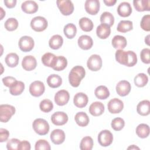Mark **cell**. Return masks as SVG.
I'll return each instance as SVG.
<instances>
[{
	"label": "cell",
	"mask_w": 150,
	"mask_h": 150,
	"mask_svg": "<svg viewBox=\"0 0 150 150\" xmlns=\"http://www.w3.org/2000/svg\"><path fill=\"white\" fill-rule=\"evenodd\" d=\"M85 9L86 12L90 15H96L100 7V1L98 0H87L85 2Z\"/></svg>",
	"instance_id": "13"
},
{
	"label": "cell",
	"mask_w": 150,
	"mask_h": 150,
	"mask_svg": "<svg viewBox=\"0 0 150 150\" xmlns=\"http://www.w3.org/2000/svg\"><path fill=\"white\" fill-rule=\"evenodd\" d=\"M63 43V39L59 35H54L52 36L49 41V45L50 48L54 50L59 49Z\"/></svg>",
	"instance_id": "27"
},
{
	"label": "cell",
	"mask_w": 150,
	"mask_h": 150,
	"mask_svg": "<svg viewBox=\"0 0 150 150\" xmlns=\"http://www.w3.org/2000/svg\"><path fill=\"white\" fill-rule=\"evenodd\" d=\"M137 112L143 116L149 114L150 112V102L149 100H143L138 103L137 106Z\"/></svg>",
	"instance_id": "24"
},
{
	"label": "cell",
	"mask_w": 150,
	"mask_h": 150,
	"mask_svg": "<svg viewBox=\"0 0 150 150\" xmlns=\"http://www.w3.org/2000/svg\"><path fill=\"white\" fill-rule=\"evenodd\" d=\"M64 34L68 39H73L76 35L77 28L73 23H68L64 26Z\"/></svg>",
	"instance_id": "37"
},
{
	"label": "cell",
	"mask_w": 150,
	"mask_h": 150,
	"mask_svg": "<svg viewBox=\"0 0 150 150\" xmlns=\"http://www.w3.org/2000/svg\"><path fill=\"white\" fill-rule=\"evenodd\" d=\"M32 127L35 132L40 135L47 134L50 128L48 122L42 118L35 119L33 122Z\"/></svg>",
	"instance_id": "2"
},
{
	"label": "cell",
	"mask_w": 150,
	"mask_h": 150,
	"mask_svg": "<svg viewBox=\"0 0 150 150\" xmlns=\"http://www.w3.org/2000/svg\"><path fill=\"white\" fill-rule=\"evenodd\" d=\"M104 111V104L99 101L93 103L89 107V112L93 116L101 115Z\"/></svg>",
	"instance_id": "21"
},
{
	"label": "cell",
	"mask_w": 150,
	"mask_h": 150,
	"mask_svg": "<svg viewBox=\"0 0 150 150\" xmlns=\"http://www.w3.org/2000/svg\"><path fill=\"white\" fill-rule=\"evenodd\" d=\"M96 33L99 38L102 39H107L111 33L110 26L107 24L101 23L97 28Z\"/></svg>",
	"instance_id": "23"
},
{
	"label": "cell",
	"mask_w": 150,
	"mask_h": 150,
	"mask_svg": "<svg viewBox=\"0 0 150 150\" xmlns=\"http://www.w3.org/2000/svg\"><path fill=\"white\" fill-rule=\"evenodd\" d=\"M37 62L35 57L31 55L26 56L22 61V66L26 71H31L36 68Z\"/></svg>",
	"instance_id": "15"
},
{
	"label": "cell",
	"mask_w": 150,
	"mask_h": 150,
	"mask_svg": "<svg viewBox=\"0 0 150 150\" xmlns=\"http://www.w3.org/2000/svg\"><path fill=\"white\" fill-rule=\"evenodd\" d=\"M128 62L126 66L128 67H132L134 66L137 63V54L133 51L128 50Z\"/></svg>",
	"instance_id": "47"
},
{
	"label": "cell",
	"mask_w": 150,
	"mask_h": 150,
	"mask_svg": "<svg viewBox=\"0 0 150 150\" xmlns=\"http://www.w3.org/2000/svg\"><path fill=\"white\" fill-rule=\"evenodd\" d=\"M0 11H1V19L2 20L3 19V17L5 16V12L4 11L2 8H0Z\"/></svg>",
	"instance_id": "55"
},
{
	"label": "cell",
	"mask_w": 150,
	"mask_h": 150,
	"mask_svg": "<svg viewBox=\"0 0 150 150\" xmlns=\"http://www.w3.org/2000/svg\"><path fill=\"white\" fill-rule=\"evenodd\" d=\"M148 81V76L144 73H139L134 78V83L138 87H144Z\"/></svg>",
	"instance_id": "39"
},
{
	"label": "cell",
	"mask_w": 150,
	"mask_h": 150,
	"mask_svg": "<svg viewBox=\"0 0 150 150\" xmlns=\"http://www.w3.org/2000/svg\"><path fill=\"white\" fill-rule=\"evenodd\" d=\"M86 74L85 69L81 66H76L73 67L69 75V83L71 86L77 87L81 81L84 77Z\"/></svg>",
	"instance_id": "1"
},
{
	"label": "cell",
	"mask_w": 150,
	"mask_h": 150,
	"mask_svg": "<svg viewBox=\"0 0 150 150\" xmlns=\"http://www.w3.org/2000/svg\"><path fill=\"white\" fill-rule=\"evenodd\" d=\"M149 35H148L146 38H145V42H146V43L148 45H149Z\"/></svg>",
	"instance_id": "57"
},
{
	"label": "cell",
	"mask_w": 150,
	"mask_h": 150,
	"mask_svg": "<svg viewBox=\"0 0 150 150\" xmlns=\"http://www.w3.org/2000/svg\"><path fill=\"white\" fill-rule=\"evenodd\" d=\"M134 6L137 11H149L150 1L149 0H134L133 1Z\"/></svg>",
	"instance_id": "25"
},
{
	"label": "cell",
	"mask_w": 150,
	"mask_h": 150,
	"mask_svg": "<svg viewBox=\"0 0 150 150\" xmlns=\"http://www.w3.org/2000/svg\"><path fill=\"white\" fill-rule=\"evenodd\" d=\"M150 49L149 48L143 49L140 53V57L142 62L145 64H149L150 63L149 59Z\"/></svg>",
	"instance_id": "48"
},
{
	"label": "cell",
	"mask_w": 150,
	"mask_h": 150,
	"mask_svg": "<svg viewBox=\"0 0 150 150\" xmlns=\"http://www.w3.org/2000/svg\"><path fill=\"white\" fill-rule=\"evenodd\" d=\"M45 90V87L40 81L36 80L32 82L29 86V93L34 97H39L42 96Z\"/></svg>",
	"instance_id": "9"
},
{
	"label": "cell",
	"mask_w": 150,
	"mask_h": 150,
	"mask_svg": "<svg viewBox=\"0 0 150 150\" xmlns=\"http://www.w3.org/2000/svg\"><path fill=\"white\" fill-rule=\"evenodd\" d=\"M104 3L107 5V6H113L117 2L116 0H104L103 1Z\"/></svg>",
	"instance_id": "54"
},
{
	"label": "cell",
	"mask_w": 150,
	"mask_h": 150,
	"mask_svg": "<svg viewBox=\"0 0 150 150\" xmlns=\"http://www.w3.org/2000/svg\"><path fill=\"white\" fill-rule=\"evenodd\" d=\"M31 28L36 32H42L47 27V20L42 16H36L30 22Z\"/></svg>",
	"instance_id": "5"
},
{
	"label": "cell",
	"mask_w": 150,
	"mask_h": 150,
	"mask_svg": "<svg viewBox=\"0 0 150 150\" xmlns=\"http://www.w3.org/2000/svg\"><path fill=\"white\" fill-rule=\"evenodd\" d=\"M34 45L35 43L33 38L28 36H23L21 37L18 43L19 49L24 52H28L32 50L34 47Z\"/></svg>",
	"instance_id": "6"
},
{
	"label": "cell",
	"mask_w": 150,
	"mask_h": 150,
	"mask_svg": "<svg viewBox=\"0 0 150 150\" xmlns=\"http://www.w3.org/2000/svg\"><path fill=\"white\" fill-rule=\"evenodd\" d=\"M113 141L112 133L107 129L101 131L98 135V142L102 146H108L110 145Z\"/></svg>",
	"instance_id": "8"
},
{
	"label": "cell",
	"mask_w": 150,
	"mask_h": 150,
	"mask_svg": "<svg viewBox=\"0 0 150 150\" xmlns=\"http://www.w3.org/2000/svg\"><path fill=\"white\" fill-rule=\"evenodd\" d=\"M115 59L120 64L127 66L128 58V51H124L122 49H118L116 51Z\"/></svg>",
	"instance_id": "33"
},
{
	"label": "cell",
	"mask_w": 150,
	"mask_h": 150,
	"mask_svg": "<svg viewBox=\"0 0 150 150\" xmlns=\"http://www.w3.org/2000/svg\"><path fill=\"white\" fill-rule=\"evenodd\" d=\"M107 107L110 112L112 114H117L122 110L124 104L121 100L114 98L109 101L107 104Z\"/></svg>",
	"instance_id": "10"
},
{
	"label": "cell",
	"mask_w": 150,
	"mask_h": 150,
	"mask_svg": "<svg viewBox=\"0 0 150 150\" xmlns=\"http://www.w3.org/2000/svg\"><path fill=\"white\" fill-rule=\"evenodd\" d=\"M50 139L54 144L59 145L62 144L65 139V134L60 129H56L50 134Z\"/></svg>",
	"instance_id": "16"
},
{
	"label": "cell",
	"mask_w": 150,
	"mask_h": 150,
	"mask_svg": "<svg viewBox=\"0 0 150 150\" xmlns=\"http://www.w3.org/2000/svg\"><path fill=\"white\" fill-rule=\"evenodd\" d=\"M79 24L81 30L84 32H90L92 30L94 27V24L92 21L86 17H83L80 19Z\"/></svg>",
	"instance_id": "30"
},
{
	"label": "cell",
	"mask_w": 150,
	"mask_h": 150,
	"mask_svg": "<svg viewBox=\"0 0 150 150\" xmlns=\"http://www.w3.org/2000/svg\"><path fill=\"white\" fill-rule=\"evenodd\" d=\"M56 4L59 11L63 15H70L74 11V5L71 1L59 0L56 1Z\"/></svg>",
	"instance_id": "4"
},
{
	"label": "cell",
	"mask_w": 150,
	"mask_h": 150,
	"mask_svg": "<svg viewBox=\"0 0 150 150\" xmlns=\"http://www.w3.org/2000/svg\"><path fill=\"white\" fill-rule=\"evenodd\" d=\"M127 39L124 36L115 35L112 39V45L115 49H123L127 46Z\"/></svg>",
	"instance_id": "26"
},
{
	"label": "cell",
	"mask_w": 150,
	"mask_h": 150,
	"mask_svg": "<svg viewBox=\"0 0 150 150\" xmlns=\"http://www.w3.org/2000/svg\"><path fill=\"white\" fill-rule=\"evenodd\" d=\"M76 122L80 127H86L89 123V117L84 112H77L74 117Z\"/></svg>",
	"instance_id": "28"
},
{
	"label": "cell",
	"mask_w": 150,
	"mask_h": 150,
	"mask_svg": "<svg viewBox=\"0 0 150 150\" xmlns=\"http://www.w3.org/2000/svg\"><path fill=\"white\" fill-rule=\"evenodd\" d=\"M141 28L145 31L150 30V15H144L140 23Z\"/></svg>",
	"instance_id": "46"
},
{
	"label": "cell",
	"mask_w": 150,
	"mask_h": 150,
	"mask_svg": "<svg viewBox=\"0 0 150 150\" xmlns=\"http://www.w3.org/2000/svg\"><path fill=\"white\" fill-rule=\"evenodd\" d=\"M133 29L132 22L130 21H121L117 27V30L121 33H125Z\"/></svg>",
	"instance_id": "36"
},
{
	"label": "cell",
	"mask_w": 150,
	"mask_h": 150,
	"mask_svg": "<svg viewBox=\"0 0 150 150\" xmlns=\"http://www.w3.org/2000/svg\"><path fill=\"white\" fill-rule=\"evenodd\" d=\"M5 28L8 31H13L16 30L18 26V22L14 18L8 19L4 24Z\"/></svg>",
	"instance_id": "43"
},
{
	"label": "cell",
	"mask_w": 150,
	"mask_h": 150,
	"mask_svg": "<svg viewBox=\"0 0 150 150\" xmlns=\"http://www.w3.org/2000/svg\"><path fill=\"white\" fill-rule=\"evenodd\" d=\"M51 121L56 125H63L67 122L68 116L64 112L57 111L52 115Z\"/></svg>",
	"instance_id": "12"
},
{
	"label": "cell",
	"mask_w": 150,
	"mask_h": 150,
	"mask_svg": "<svg viewBox=\"0 0 150 150\" xmlns=\"http://www.w3.org/2000/svg\"><path fill=\"white\" fill-rule=\"evenodd\" d=\"M67 65V59L62 56H56L52 68L56 71H62L64 70Z\"/></svg>",
	"instance_id": "20"
},
{
	"label": "cell",
	"mask_w": 150,
	"mask_h": 150,
	"mask_svg": "<svg viewBox=\"0 0 150 150\" xmlns=\"http://www.w3.org/2000/svg\"><path fill=\"white\" fill-rule=\"evenodd\" d=\"M22 11L26 13H34L37 12L38 9V5L33 1H24L21 5Z\"/></svg>",
	"instance_id": "19"
},
{
	"label": "cell",
	"mask_w": 150,
	"mask_h": 150,
	"mask_svg": "<svg viewBox=\"0 0 150 150\" xmlns=\"http://www.w3.org/2000/svg\"><path fill=\"white\" fill-rule=\"evenodd\" d=\"M70 98L69 92L65 90L58 91L54 96V101L58 105L62 106L66 105Z\"/></svg>",
	"instance_id": "11"
},
{
	"label": "cell",
	"mask_w": 150,
	"mask_h": 150,
	"mask_svg": "<svg viewBox=\"0 0 150 150\" xmlns=\"http://www.w3.org/2000/svg\"><path fill=\"white\" fill-rule=\"evenodd\" d=\"M93 146V140L89 136L83 138L80 142V148L81 150H91Z\"/></svg>",
	"instance_id": "40"
},
{
	"label": "cell",
	"mask_w": 150,
	"mask_h": 150,
	"mask_svg": "<svg viewBox=\"0 0 150 150\" xmlns=\"http://www.w3.org/2000/svg\"><path fill=\"white\" fill-rule=\"evenodd\" d=\"M50 148L49 143L45 139H39L35 144V149L36 150H50Z\"/></svg>",
	"instance_id": "45"
},
{
	"label": "cell",
	"mask_w": 150,
	"mask_h": 150,
	"mask_svg": "<svg viewBox=\"0 0 150 150\" xmlns=\"http://www.w3.org/2000/svg\"><path fill=\"white\" fill-rule=\"evenodd\" d=\"M78 45L83 50H88L91 48L93 45L92 38L88 35H81L78 39Z\"/></svg>",
	"instance_id": "18"
},
{
	"label": "cell",
	"mask_w": 150,
	"mask_h": 150,
	"mask_svg": "<svg viewBox=\"0 0 150 150\" xmlns=\"http://www.w3.org/2000/svg\"><path fill=\"white\" fill-rule=\"evenodd\" d=\"M127 149H139V148L138 147V146H137L135 145H131V146L128 147Z\"/></svg>",
	"instance_id": "56"
},
{
	"label": "cell",
	"mask_w": 150,
	"mask_h": 150,
	"mask_svg": "<svg viewBox=\"0 0 150 150\" xmlns=\"http://www.w3.org/2000/svg\"><path fill=\"white\" fill-rule=\"evenodd\" d=\"M95 96L100 100H105L110 96V91L105 86H100L97 87L94 91Z\"/></svg>",
	"instance_id": "32"
},
{
	"label": "cell",
	"mask_w": 150,
	"mask_h": 150,
	"mask_svg": "<svg viewBox=\"0 0 150 150\" xmlns=\"http://www.w3.org/2000/svg\"><path fill=\"white\" fill-rule=\"evenodd\" d=\"M30 144L27 141H21L18 146L19 150H30Z\"/></svg>",
	"instance_id": "52"
},
{
	"label": "cell",
	"mask_w": 150,
	"mask_h": 150,
	"mask_svg": "<svg viewBox=\"0 0 150 150\" xmlns=\"http://www.w3.org/2000/svg\"><path fill=\"white\" fill-rule=\"evenodd\" d=\"M25 88V84L21 81H16L9 87V93L13 96H18L22 94Z\"/></svg>",
	"instance_id": "31"
},
{
	"label": "cell",
	"mask_w": 150,
	"mask_h": 150,
	"mask_svg": "<svg viewBox=\"0 0 150 150\" xmlns=\"http://www.w3.org/2000/svg\"><path fill=\"white\" fill-rule=\"evenodd\" d=\"M40 110L44 112H49L52 110L53 108V103L49 99L43 100L39 104Z\"/></svg>",
	"instance_id": "42"
},
{
	"label": "cell",
	"mask_w": 150,
	"mask_h": 150,
	"mask_svg": "<svg viewBox=\"0 0 150 150\" xmlns=\"http://www.w3.org/2000/svg\"><path fill=\"white\" fill-rule=\"evenodd\" d=\"M4 4L7 8H12L15 6L16 4V0H5Z\"/></svg>",
	"instance_id": "53"
},
{
	"label": "cell",
	"mask_w": 150,
	"mask_h": 150,
	"mask_svg": "<svg viewBox=\"0 0 150 150\" xmlns=\"http://www.w3.org/2000/svg\"><path fill=\"white\" fill-rule=\"evenodd\" d=\"M131 86L130 83L127 80L120 81L116 86V91L120 96H125L131 91Z\"/></svg>",
	"instance_id": "14"
},
{
	"label": "cell",
	"mask_w": 150,
	"mask_h": 150,
	"mask_svg": "<svg viewBox=\"0 0 150 150\" xmlns=\"http://www.w3.org/2000/svg\"><path fill=\"white\" fill-rule=\"evenodd\" d=\"M137 135L141 138H145L148 137L149 134V127L147 124H140L136 128Z\"/></svg>",
	"instance_id": "35"
},
{
	"label": "cell",
	"mask_w": 150,
	"mask_h": 150,
	"mask_svg": "<svg viewBox=\"0 0 150 150\" xmlns=\"http://www.w3.org/2000/svg\"><path fill=\"white\" fill-rule=\"evenodd\" d=\"M117 13L122 17L129 16L132 13L131 5L127 2H122L120 3L117 8Z\"/></svg>",
	"instance_id": "22"
},
{
	"label": "cell",
	"mask_w": 150,
	"mask_h": 150,
	"mask_svg": "<svg viewBox=\"0 0 150 150\" xmlns=\"http://www.w3.org/2000/svg\"><path fill=\"white\" fill-rule=\"evenodd\" d=\"M88 98L87 96L83 93H78L75 94L73 98L74 104L78 108H83L88 103Z\"/></svg>",
	"instance_id": "17"
},
{
	"label": "cell",
	"mask_w": 150,
	"mask_h": 150,
	"mask_svg": "<svg viewBox=\"0 0 150 150\" xmlns=\"http://www.w3.org/2000/svg\"><path fill=\"white\" fill-rule=\"evenodd\" d=\"M19 56L15 53H10L5 57V63L10 67H16L19 63Z\"/></svg>",
	"instance_id": "34"
},
{
	"label": "cell",
	"mask_w": 150,
	"mask_h": 150,
	"mask_svg": "<svg viewBox=\"0 0 150 150\" xmlns=\"http://www.w3.org/2000/svg\"><path fill=\"white\" fill-rule=\"evenodd\" d=\"M15 113V108L9 104L0 105V121L2 122H8Z\"/></svg>",
	"instance_id": "3"
},
{
	"label": "cell",
	"mask_w": 150,
	"mask_h": 150,
	"mask_svg": "<svg viewBox=\"0 0 150 150\" xmlns=\"http://www.w3.org/2000/svg\"><path fill=\"white\" fill-rule=\"evenodd\" d=\"M20 140L16 138H12L9 140L6 144V148L8 150L18 149V146L20 143Z\"/></svg>",
	"instance_id": "49"
},
{
	"label": "cell",
	"mask_w": 150,
	"mask_h": 150,
	"mask_svg": "<svg viewBox=\"0 0 150 150\" xmlns=\"http://www.w3.org/2000/svg\"><path fill=\"white\" fill-rule=\"evenodd\" d=\"M55 57L56 56L54 54L49 52L46 53L42 57V62L45 66L52 67Z\"/></svg>",
	"instance_id": "41"
},
{
	"label": "cell",
	"mask_w": 150,
	"mask_h": 150,
	"mask_svg": "<svg viewBox=\"0 0 150 150\" xmlns=\"http://www.w3.org/2000/svg\"><path fill=\"white\" fill-rule=\"evenodd\" d=\"M9 136V131L4 128L0 129V142H3L8 140Z\"/></svg>",
	"instance_id": "51"
},
{
	"label": "cell",
	"mask_w": 150,
	"mask_h": 150,
	"mask_svg": "<svg viewBox=\"0 0 150 150\" xmlns=\"http://www.w3.org/2000/svg\"><path fill=\"white\" fill-rule=\"evenodd\" d=\"M47 83L48 86L52 88H57L61 86L62 79L59 75L53 74L47 78Z\"/></svg>",
	"instance_id": "29"
},
{
	"label": "cell",
	"mask_w": 150,
	"mask_h": 150,
	"mask_svg": "<svg viewBox=\"0 0 150 150\" xmlns=\"http://www.w3.org/2000/svg\"><path fill=\"white\" fill-rule=\"evenodd\" d=\"M100 22L101 23L107 24L111 27L114 23V17L110 12H104L100 16Z\"/></svg>",
	"instance_id": "38"
},
{
	"label": "cell",
	"mask_w": 150,
	"mask_h": 150,
	"mask_svg": "<svg viewBox=\"0 0 150 150\" xmlns=\"http://www.w3.org/2000/svg\"><path fill=\"white\" fill-rule=\"evenodd\" d=\"M2 80L4 84L9 88L11 86H12L17 81L15 78H14L13 77H12V76L5 77L2 79Z\"/></svg>",
	"instance_id": "50"
},
{
	"label": "cell",
	"mask_w": 150,
	"mask_h": 150,
	"mask_svg": "<svg viewBox=\"0 0 150 150\" xmlns=\"http://www.w3.org/2000/svg\"><path fill=\"white\" fill-rule=\"evenodd\" d=\"M111 125L112 128L114 130L118 131L121 130L124 128L125 125V122L122 118L117 117L112 120Z\"/></svg>",
	"instance_id": "44"
},
{
	"label": "cell",
	"mask_w": 150,
	"mask_h": 150,
	"mask_svg": "<svg viewBox=\"0 0 150 150\" xmlns=\"http://www.w3.org/2000/svg\"><path fill=\"white\" fill-rule=\"evenodd\" d=\"M102 59L98 54H92L87 62V67L94 71L99 70L102 67Z\"/></svg>",
	"instance_id": "7"
}]
</instances>
